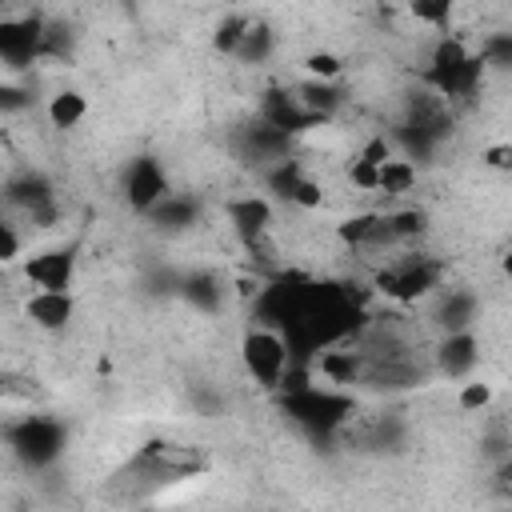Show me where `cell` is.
<instances>
[{
  "label": "cell",
  "instance_id": "1",
  "mask_svg": "<svg viewBox=\"0 0 512 512\" xmlns=\"http://www.w3.org/2000/svg\"><path fill=\"white\" fill-rule=\"evenodd\" d=\"M440 276H444V264L432 260V256H400L392 264H384L376 272V292L400 300V304H412V300H424L440 288Z\"/></svg>",
  "mask_w": 512,
  "mask_h": 512
},
{
  "label": "cell",
  "instance_id": "2",
  "mask_svg": "<svg viewBox=\"0 0 512 512\" xmlns=\"http://www.w3.org/2000/svg\"><path fill=\"white\" fill-rule=\"evenodd\" d=\"M240 356H244L248 376L260 388L280 392V380H284V372L292 364V348H288V340H284L280 328H252L244 336V344H240Z\"/></svg>",
  "mask_w": 512,
  "mask_h": 512
},
{
  "label": "cell",
  "instance_id": "3",
  "mask_svg": "<svg viewBox=\"0 0 512 512\" xmlns=\"http://www.w3.org/2000/svg\"><path fill=\"white\" fill-rule=\"evenodd\" d=\"M348 400L344 396H336V392H328V388H316V384H308V388H300V392H284V412L296 420V424H304V428H316V432H328V428H336L344 416H348Z\"/></svg>",
  "mask_w": 512,
  "mask_h": 512
},
{
  "label": "cell",
  "instance_id": "4",
  "mask_svg": "<svg viewBox=\"0 0 512 512\" xmlns=\"http://www.w3.org/2000/svg\"><path fill=\"white\" fill-rule=\"evenodd\" d=\"M44 40H48V20L44 16H4L0 24V56L8 68H20L36 56H44Z\"/></svg>",
  "mask_w": 512,
  "mask_h": 512
},
{
  "label": "cell",
  "instance_id": "5",
  "mask_svg": "<svg viewBox=\"0 0 512 512\" xmlns=\"http://www.w3.org/2000/svg\"><path fill=\"white\" fill-rule=\"evenodd\" d=\"M124 196H128V204H132L136 212H152V208L168 196V176H164L160 160L136 156V160L128 164V172H124Z\"/></svg>",
  "mask_w": 512,
  "mask_h": 512
},
{
  "label": "cell",
  "instance_id": "6",
  "mask_svg": "<svg viewBox=\"0 0 512 512\" xmlns=\"http://www.w3.org/2000/svg\"><path fill=\"white\" fill-rule=\"evenodd\" d=\"M72 272H76V252L72 248H48L24 260V280L32 288H48V292H68L72 288Z\"/></svg>",
  "mask_w": 512,
  "mask_h": 512
},
{
  "label": "cell",
  "instance_id": "7",
  "mask_svg": "<svg viewBox=\"0 0 512 512\" xmlns=\"http://www.w3.org/2000/svg\"><path fill=\"white\" fill-rule=\"evenodd\" d=\"M72 312H76L72 292H48V288H36V292L24 300V316H28L36 328H44V332H60V328H68Z\"/></svg>",
  "mask_w": 512,
  "mask_h": 512
},
{
  "label": "cell",
  "instance_id": "8",
  "mask_svg": "<svg viewBox=\"0 0 512 512\" xmlns=\"http://www.w3.org/2000/svg\"><path fill=\"white\" fill-rule=\"evenodd\" d=\"M12 448L24 452L32 464H44V460H52V456L60 452V428H56L52 420L32 416V420H24L20 428H12Z\"/></svg>",
  "mask_w": 512,
  "mask_h": 512
},
{
  "label": "cell",
  "instance_id": "9",
  "mask_svg": "<svg viewBox=\"0 0 512 512\" xmlns=\"http://www.w3.org/2000/svg\"><path fill=\"white\" fill-rule=\"evenodd\" d=\"M228 220H232L236 236L248 240L256 232L272 228V204L264 196H236V200H228Z\"/></svg>",
  "mask_w": 512,
  "mask_h": 512
},
{
  "label": "cell",
  "instance_id": "10",
  "mask_svg": "<svg viewBox=\"0 0 512 512\" xmlns=\"http://www.w3.org/2000/svg\"><path fill=\"white\" fill-rule=\"evenodd\" d=\"M84 116H88V100H84V92H76V88H60V92H52V100H48V124H52V128L68 132V128H76Z\"/></svg>",
  "mask_w": 512,
  "mask_h": 512
},
{
  "label": "cell",
  "instance_id": "11",
  "mask_svg": "<svg viewBox=\"0 0 512 512\" xmlns=\"http://www.w3.org/2000/svg\"><path fill=\"white\" fill-rule=\"evenodd\" d=\"M472 364H476V340H472V332H464V328L448 332V340L440 344V368L448 376H464Z\"/></svg>",
  "mask_w": 512,
  "mask_h": 512
},
{
  "label": "cell",
  "instance_id": "12",
  "mask_svg": "<svg viewBox=\"0 0 512 512\" xmlns=\"http://www.w3.org/2000/svg\"><path fill=\"white\" fill-rule=\"evenodd\" d=\"M412 188H416V164H412V160L392 156V160L380 164V192H384V196H404V192H412Z\"/></svg>",
  "mask_w": 512,
  "mask_h": 512
},
{
  "label": "cell",
  "instance_id": "13",
  "mask_svg": "<svg viewBox=\"0 0 512 512\" xmlns=\"http://www.w3.org/2000/svg\"><path fill=\"white\" fill-rule=\"evenodd\" d=\"M248 24H252L248 16H224L216 24V32H212V48L224 52V56H236L240 44H244V36H248Z\"/></svg>",
  "mask_w": 512,
  "mask_h": 512
},
{
  "label": "cell",
  "instance_id": "14",
  "mask_svg": "<svg viewBox=\"0 0 512 512\" xmlns=\"http://www.w3.org/2000/svg\"><path fill=\"white\" fill-rule=\"evenodd\" d=\"M304 72H308L312 80H328V84H332V80H340L344 60H340L336 52H324V48H320V52H308V56H304Z\"/></svg>",
  "mask_w": 512,
  "mask_h": 512
},
{
  "label": "cell",
  "instance_id": "15",
  "mask_svg": "<svg viewBox=\"0 0 512 512\" xmlns=\"http://www.w3.org/2000/svg\"><path fill=\"white\" fill-rule=\"evenodd\" d=\"M388 224H392V236H396V240H416V236H424V232H428V216H424L420 208L392 212V216H388Z\"/></svg>",
  "mask_w": 512,
  "mask_h": 512
},
{
  "label": "cell",
  "instance_id": "16",
  "mask_svg": "<svg viewBox=\"0 0 512 512\" xmlns=\"http://www.w3.org/2000/svg\"><path fill=\"white\" fill-rule=\"evenodd\" d=\"M452 8H456V0H408V12H412V20H420V24H432V28L448 24Z\"/></svg>",
  "mask_w": 512,
  "mask_h": 512
},
{
  "label": "cell",
  "instance_id": "17",
  "mask_svg": "<svg viewBox=\"0 0 512 512\" xmlns=\"http://www.w3.org/2000/svg\"><path fill=\"white\" fill-rule=\"evenodd\" d=\"M456 404H460V412H480V408H488V404H492V384H488V380H464L460 392H456Z\"/></svg>",
  "mask_w": 512,
  "mask_h": 512
},
{
  "label": "cell",
  "instance_id": "18",
  "mask_svg": "<svg viewBox=\"0 0 512 512\" xmlns=\"http://www.w3.org/2000/svg\"><path fill=\"white\" fill-rule=\"evenodd\" d=\"M268 48H272V32L264 28V24H248V36H244V44H240V60H264L268 56Z\"/></svg>",
  "mask_w": 512,
  "mask_h": 512
},
{
  "label": "cell",
  "instance_id": "19",
  "mask_svg": "<svg viewBox=\"0 0 512 512\" xmlns=\"http://www.w3.org/2000/svg\"><path fill=\"white\" fill-rule=\"evenodd\" d=\"M348 180H352V188L380 192V164H372V160L356 156V160H352V168H348Z\"/></svg>",
  "mask_w": 512,
  "mask_h": 512
},
{
  "label": "cell",
  "instance_id": "20",
  "mask_svg": "<svg viewBox=\"0 0 512 512\" xmlns=\"http://www.w3.org/2000/svg\"><path fill=\"white\" fill-rule=\"evenodd\" d=\"M288 204H296V208H320V204H324V188H320L312 176H304V180L296 184V192H292Z\"/></svg>",
  "mask_w": 512,
  "mask_h": 512
},
{
  "label": "cell",
  "instance_id": "21",
  "mask_svg": "<svg viewBox=\"0 0 512 512\" xmlns=\"http://www.w3.org/2000/svg\"><path fill=\"white\" fill-rule=\"evenodd\" d=\"M484 164L492 172H512V144H488L484 148Z\"/></svg>",
  "mask_w": 512,
  "mask_h": 512
},
{
  "label": "cell",
  "instance_id": "22",
  "mask_svg": "<svg viewBox=\"0 0 512 512\" xmlns=\"http://www.w3.org/2000/svg\"><path fill=\"white\" fill-rule=\"evenodd\" d=\"M364 160H372V164H384V160H392V144L384 140V136H372L368 144H364V152H360Z\"/></svg>",
  "mask_w": 512,
  "mask_h": 512
},
{
  "label": "cell",
  "instance_id": "23",
  "mask_svg": "<svg viewBox=\"0 0 512 512\" xmlns=\"http://www.w3.org/2000/svg\"><path fill=\"white\" fill-rule=\"evenodd\" d=\"M0 232H4V248H0V256H4V260H16V256H20V236H16V224L8 220V224H0Z\"/></svg>",
  "mask_w": 512,
  "mask_h": 512
},
{
  "label": "cell",
  "instance_id": "24",
  "mask_svg": "<svg viewBox=\"0 0 512 512\" xmlns=\"http://www.w3.org/2000/svg\"><path fill=\"white\" fill-rule=\"evenodd\" d=\"M500 268H504V272L512 276V252H504V260H500Z\"/></svg>",
  "mask_w": 512,
  "mask_h": 512
}]
</instances>
